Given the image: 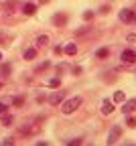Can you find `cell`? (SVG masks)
Listing matches in <instances>:
<instances>
[{"label":"cell","instance_id":"8","mask_svg":"<svg viewBox=\"0 0 136 146\" xmlns=\"http://www.w3.org/2000/svg\"><path fill=\"white\" fill-rule=\"evenodd\" d=\"M35 12H37V4H35V2L23 4V14H35Z\"/></svg>","mask_w":136,"mask_h":146},{"label":"cell","instance_id":"24","mask_svg":"<svg viewBox=\"0 0 136 146\" xmlns=\"http://www.w3.org/2000/svg\"><path fill=\"white\" fill-rule=\"evenodd\" d=\"M0 61H2V53H0Z\"/></svg>","mask_w":136,"mask_h":146},{"label":"cell","instance_id":"7","mask_svg":"<svg viewBox=\"0 0 136 146\" xmlns=\"http://www.w3.org/2000/svg\"><path fill=\"white\" fill-rule=\"evenodd\" d=\"M118 138H120V126H114V128H112V132H110V138H108V142H110V144H114V142L118 140Z\"/></svg>","mask_w":136,"mask_h":146},{"label":"cell","instance_id":"17","mask_svg":"<svg viewBox=\"0 0 136 146\" xmlns=\"http://www.w3.org/2000/svg\"><path fill=\"white\" fill-rule=\"evenodd\" d=\"M2 124H4V126H10V124H12V116H6V114H4V116H2Z\"/></svg>","mask_w":136,"mask_h":146},{"label":"cell","instance_id":"13","mask_svg":"<svg viewBox=\"0 0 136 146\" xmlns=\"http://www.w3.org/2000/svg\"><path fill=\"white\" fill-rule=\"evenodd\" d=\"M23 104H25V96H16V98L12 100V106H14V108H21Z\"/></svg>","mask_w":136,"mask_h":146},{"label":"cell","instance_id":"20","mask_svg":"<svg viewBox=\"0 0 136 146\" xmlns=\"http://www.w3.org/2000/svg\"><path fill=\"white\" fill-rule=\"evenodd\" d=\"M126 122H128V126H130V128H136V120H134V118H128Z\"/></svg>","mask_w":136,"mask_h":146},{"label":"cell","instance_id":"1","mask_svg":"<svg viewBox=\"0 0 136 146\" xmlns=\"http://www.w3.org/2000/svg\"><path fill=\"white\" fill-rule=\"evenodd\" d=\"M81 102H83V100H81L79 96H75V98H71V100H67V102H65V104L61 106V112H63L65 116H69V114H73V112H75V110H77V108H79V106H81Z\"/></svg>","mask_w":136,"mask_h":146},{"label":"cell","instance_id":"23","mask_svg":"<svg viewBox=\"0 0 136 146\" xmlns=\"http://www.w3.org/2000/svg\"><path fill=\"white\" fill-rule=\"evenodd\" d=\"M128 43H136V36L134 35H128Z\"/></svg>","mask_w":136,"mask_h":146},{"label":"cell","instance_id":"21","mask_svg":"<svg viewBox=\"0 0 136 146\" xmlns=\"http://www.w3.org/2000/svg\"><path fill=\"white\" fill-rule=\"evenodd\" d=\"M47 67H49V63L45 61V63H41V65H39V67H37V71H41V69H47Z\"/></svg>","mask_w":136,"mask_h":146},{"label":"cell","instance_id":"3","mask_svg":"<svg viewBox=\"0 0 136 146\" xmlns=\"http://www.w3.org/2000/svg\"><path fill=\"white\" fill-rule=\"evenodd\" d=\"M122 63H128V65H132V63H136V53L132 51V49H126V51H122Z\"/></svg>","mask_w":136,"mask_h":146},{"label":"cell","instance_id":"10","mask_svg":"<svg viewBox=\"0 0 136 146\" xmlns=\"http://www.w3.org/2000/svg\"><path fill=\"white\" fill-rule=\"evenodd\" d=\"M108 55H110V49L108 47H102V49H98L95 57H98V59H108Z\"/></svg>","mask_w":136,"mask_h":146},{"label":"cell","instance_id":"25","mask_svg":"<svg viewBox=\"0 0 136 146\" xmlns=\"http://www.w3.org/2000/svg\"><path fill=\"white\" fill-rule=\"evenodd\" d=\"M0 89H2V83H0Z\"/></svg>","mask_w":136,"mask_h":146},{"label":"cell","instance_id":"6","mask_svg":"<svg viewBox=\"0 0 136 146\" xmlns=\"http://www.w3.org/2000/svg\"><path fill=\"white\" fill-rule=\"evenodd\" d=\"M136 110V100H128L124 106H122V114H132Z\"/></svg>","mask_w":136,"mask_h":146},{"label":"cell","instance_id":"22","mask_svg":"<svg viewBox=\"0 0 136 146\" xmlns=\"http://www.w3.org/2000/svg\"><path fill=\"white\" fill-rule=\"evenodd\" d=\"M100 12H102V14H108V12H110V6H104V8H100Z\"/></svg>","mask_w":136,"mask_h":146},{"label":"cell","instance_id":"4","mask_svg":"<svg viewBox=\"0 0 136 146\" xmlns=\"http://www.w3.org/2000/svg\"><path fill=\"white\" fill-rule=\"evenodd\" d=\"M100 110H102V114H104V116H110V114L114 112V102H112V100H104Z\"/></svg>","mask_w":136,"mask_h":146},{"label":"cell","instance_id":"11","mask_svg":"<svg viewBox=\"0 0 136 146\" xmlns=\"http://www.w3.org/2000/svg\"><path fill=\"white\" fill-rule=\"evenodd\" d=\"M63 51H65V55H69V57H73V55L77 53V47H75L73 43H69V45H65V49H63Z\"/></svg>","mask_w":136,"mask_h":146},{"label":"cell","instance_id":"18","mask_svg":"<svg viewBox=\"0 0 136 146\" xmlns=\"http://www.w3.org/2000/svg\"><path fill=\"white\" fill-rule=\"evenodd\" d=\"M0 73H4V75H8V73H10V65H2V67H0Z\"/></svg>","mask_w":136,"mask_h":146},{"label":"cell","instance_id":"12","mask_svg":"<svg viewBox=\"0 0 136 146\" xmlns=\"http://www.w3.org/2000/svg\"><path fill=\"white\" fill-rule=\"evenodd\" d=\"M35 57H37V49H27L25 51V59L27 61H33Z\"/></svg>","mask_w":136,"mask_h":146},{"label":"cell","instance_id":"14","mask_svg":"<svg viewBox=\"0 0 136 146\" xmlns=\"http://www.w3.org/2000/svg\"><path fill=\"white\" fill-rule=\"evenodd\" d=\"M65 21H67V16H65V14H55V23L59 25V27H63Z\"/></svg>","mask_w":136,"mask_h":146},{"label":"cell","instance_id":"19","mask_svg":"<svg viewBox=\"0 0 136 146\" xmlns=\"http://www.w3.org/2000/svg\"><path fill=\"white\" fill-rule=\"evenodd\" d=\"M6 110H8V106H4V104H0V116H4V114H6Z\"/></svg>","mask_w":136,"mask_h":146},{"label":"cell","instance_id":"5","mask_svg":"<svg viewBox=\"0 0 136 146\" xmlns=\"http://www.w3.org/2000/svg\"><path fill=\"white\" fill-rule=\"evenodd\" d=\"M63 102V91H55V94L49 96V104L51 106H57V104H61Z\"/></svg>","mask_w":136,"mask_h":146},{"label":"cell","instance_id":"9","mask_svg":"<svg viewBox=\"0 0 136 146\" xmlns=\"http://www.w3.org/2000/svg\"><path fill=\"white\" fill-rule=\"evenodd\" d=\"M47 43H49V36H47V35H39V36H37V49L47 47Z\"/></svg>","mask_w":136,"mask_h":146},{"label":"cell","instance_id":"2","mask_svg":"<svg viewBox=\"0 0 136 146\" xmlns=\"http://www.w3.org/2000/svg\"><path fill=\"white\" fill-rule=\"evenodd\" d=\"M118 16H120V21H122V23H126V25L136 23V12H134L132 8H122Z\"/></svg>","mask_w":136,"mask_h":146},{"label":"cell","instance_id":"15","mask_svg":"<svg viewBox=\"0 0 136 146\" xmlns=\"http://www.w3.org/2000/svg\"><path fill=\"white\" fill-rule=\"evenodd\" d=\"M114 102H126V96H124V91H116V94H114Z\"/></svg>","mask_w":136,"mask_h":146},{"label":"cell","instance_id":"16","mask_svg":"<svg viewBox=\"0 0 136 146\" xmlns=\"http://www.w3.org/2000/svg\"><path fill=\"white\" fill-rule=\"evenodd\" d=\"M47 85H49V87H59V85H61V79H59V77H53V79L47 81Z\"/></svg>","mask_w":136,"mask_h":146}]
</instances>
